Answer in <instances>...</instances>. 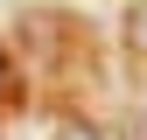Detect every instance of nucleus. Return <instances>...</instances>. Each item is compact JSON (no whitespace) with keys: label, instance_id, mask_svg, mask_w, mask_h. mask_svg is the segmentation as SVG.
I'll list each match as a JSON object with an SVG mask.
<instances>
[{"label":"nucleus","instance_id":"4","mask_svg":"<svg viewBox=\"0 0 147 140\" xmlns=\"http://www.w3.org/2000/svg\"><path fill=\"white\" fill-rule=\"evenodd\" d=\"M140 105H147V84H140Z\"/></svg>","mask_w":147,"mask_h":140},{"label":"nucleus","instance_id":"3","mask_svg":"<svg viewBox=\"0 0 147 140\" xmlns=\"http://www.w3.org/2000/svg\"><path fill=\"white\" fill-rule=\"evenodd\" d=\"M0 91H7V56H0Z\"/></svg>","mask_w":147,"mask_h":140},{"label":"nucleus","instance_id":"1","mask_svg":"<svg viewBox=\"0 0 147 140\" xmlns=\"http://www.w3.org/2000/svg\"><path fill=\"white\" fill-rule=\"evenodd\" d=\"M126 42H133V56L147 63V0H140L133 14H126Z\"/></svg>","mask_w":147,"mask_h":140},{"label":"nucleus","instance_id":"2","mask_svg":"<svg viewBox=\"0 0 147 140\" xmlns=\"http://www.w3.org/2000/svg\"><path fill=\"white\" fill-rule=\"evenodd\" d=\"M56 140H98V133H91V126H63Z\"/></svg>","mask_w":147,"mask_h":140}]
</instances>
